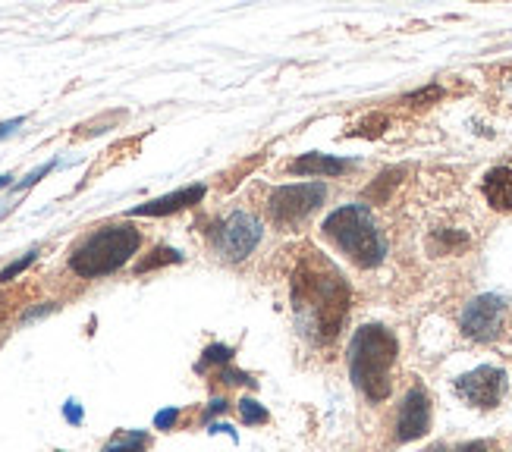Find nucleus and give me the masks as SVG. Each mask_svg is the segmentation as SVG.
<instances>
[{
    "label": "nucleus",
    "instance_id": "20e7f679",
    "mask_svg": "<svg viewBox=\"0 0 512 452\" xmlns=\"http://www.w3.org/2000/svg\"><path fill=\"white\" fill-rule=\"evenodd\" d=\"M296 305L311 308V318L324 339L337 336L346 308H349V289L337 277V270L327 267V274L321 277L318 270H302L296 280Z\"/></svg>",
    "mask_w": 512,
    "mask_h": 452
},
{
    "label": "nucleus",
    "instance_id": "9d476101",
    "mask_svg": "<svg viewBox=\"0 0 512 452\" xmlns=\"http://www.w3.org/2000/svg\"><path fill=\"white\" fill-rule=\"evenodd\" d=\"M205 198V186H192V189H180L173 195H164V198H154L148 205H139L132 214H142V217H158V214H173L186 205H195V201Z\"/></svg>",
    "mask_w": 512,
    "mask_h": 452
},
{
    "label": "nucleus",
    "instance_id": "dca6fc26",
    "mask_svg": "<svg viewBox=\"0 0 512 452\" xmlns=\"http://www.w3.org/2000/svg\"><path fill=\"white\" fill-rule=\"evenodd\" d=\"M35 258H38V252H29L26 258H19L16 264H10V267L4 270V274H0V283H10V280H13L16 274H22V270H26V267H29V264L35 261Z\"/></svg>",
    "mask_w": 512,
    "mask_h": 452
},
{
    "label": "nucleus",
    "instance_id": "9b49d317",
    "mask_svg": "<svg viewBox=\"0 0 512 452\" xmlns=\"http://www.w3.org/2000/svg\"><path fill=\"white\" fill-rule=\"evenodd\" d=\"M484 195L497 211H512V164H503L487 173Z\"/></svg>",
    "mask_w": 512,
    "mask_h": 452
},
{
    "label": "nucleus",
    "instance_id": "423d86ee",
    "mask_svg": "<svg viewBox=\"0 0 512 452\" xmlns=\"http://www.w3.org/2000/svg\"><path fill=\"white\" fill-rule=\"evenodd\" d=\"M258 242H261V223L246 211L230 214L224 220V226H220V236H217L220 252H224V258H230V261L252 255Z\"/></svg>",
    "mask_w": 512,
    "mask_h": 452
},
{
    "label": "nucleus",
    "instance_id": "f8f14e48",
    "mask_svg": "<svg viewBox=\"0 0 512 452\" xmlns=\"http://www.w3.org/2000/svg\"><path fill=\"white\" fill-rule=\"evenodd\" d=\"M349 164L346 161H337V157H327V154H305L293 164V173L299 176H337L343 173Z\"/></svg>",
    "mask_w": 512,
    "mask_h": 452
},
{
    "label": "nucleus",
    "instance_id": "4468645a",
    "mask_svg": "<svg viewBox=\"0 0 512 452\" xmlns=\"http://www.w3.org/2000/svg\"><path fill=\"white\" fill-rule=\"evenodd\" d=\"M239 415H242V421H246V424H264L267 421V412L261 409L255 399H242L239 402Z\"/></svg>",
    "mask_w": 512,
    "mask_h": 452
},
{
    "label": "nucleus",
    "instance_id": "ddd939ff",
    "mask_svg": "<svg viewBox=\"0 0 512 452\" xmlns=\"http://www.w3.org/2000/svg\"><path fill=\"white\" fill-rule=\"evenodd\" d=\"M145 434H120L117 440H110L104 452H142L145 449Z\"/></svg>",
    "mask_w": 512,
    "mask_h": 452
},
{
    "label": "nucleus",
    "instance_id": "1a4fd4ad",
    "mask_svg": "<svg viewBox=\"0 0 512 452\" xmlns=\"http://www.w3.org/2000/svg\"><path fill=\"white\" fill-rule=\"evenodd\" d=\"M431 427V399L421 387H412L409 396L399 405V418H396V440H415Z\"/></svg>",
    "mask_w": 512,
    "mask_h": 452
},
{
    "label": "nucleus",
    "instance_id": "6e6552de",
    "mask_svg": "<svg viewBox=\"0 0 512 452\" xmlns=\"http://www.w3.org/2000/svg\"><path fill=\"white\" fill-rule=\"evenodd\" d=\"M503 311H506L503 299H497V296H478L462 314L465 336L481 339V343L494 339L500 333V324H503Z\"/></svg>",
    "mask_w": 512,
    "mask_h": 452
},
{
    "label": "nucleus",
    "instance_id": "2eb2a0df",
    "mask_svg": "<svg viewBox=\"0 0 512 452\" xmlns=\"http://www.w3.org/2000/svg\"><path fill=\"white\" fill-rule=\"evenodd\" d=\"M151 255H154V258H148V261L139 264V274H145V270L158 267V264H176V261H180V255L170 252V248H158V252H151Z\"/></svg>",
    "mask_w": 512,
    "mask_h": 452
},
{
    "label": "nucleus",
    "instance_id": "6ab92c4d",
    "mask_svg": "<svg viewBox=\"0 0 512 452\" xmlns=\"http://www.w3.org/2000/svg\"><path fill=\"white\" fill-rule=\"evenodd\" d=\"M66 418H70L73 424H79L82 412H79V405H76V402H70V405H66Z\"/></svg>",
    "mask_w": 512,
    "mask_h": 452
},
{
    "label": "nucleus",
    "instance_id": "0eeeda50",
    "mask_svg": "<svg viewBox=\"0 0 512 452\" xmlns=\"http://www.w3.org/2000/svg\"><path fill=\"white\" fill-rule=\"evenodd\" d=\"M503 390H506V374L500 368H478L456 380V393L469 405H475V409H494L503 399Z\"/></svg>",
    "mask_w": 512,
    "mask_h": 452
},
{
    "label": "nucleus",
    "instance_id": "a211bd4d",
    "mask_svg": "<svg viewBox=\"0 0 512 452\" xmlns=\"http://www.w3.org/2000/svg\"><path fill=\"white\" fill-rule=\"evenodd\" d=\"M453 452H494L491 443H469V446H456Z\"/></svg>",
    "mask_w": 512,
    "mask_h": 452
},
{
    "label": "nucleus",
    "instance_id": "f03ea898",
    "mask_svg": "<svg viewBox=\"0 0 512 452\" xmlns=\"http://www.w3.org/2000/svg\"><path fill=\"white\" fill-rule=\"evenodd\" d=\"M139 245H142V236L136 226H126V223L101 226L98 233H92L76 245V252L70 255V267H73V274L85 280L114 274V270H120L139 252Z\"/></svg>",
    "mask_w": 512,
    "mask_h": 452
},
{
    "label": "nucleus",
    "instance_id": "f257e3e1",
    "mask_svg": "<svg viewBox=\"0 0 512 452\" xmlns=\"http://www.w3.org/2000/svg\"><path fill=\"white\" fill-rule=\"evenodd\" d=\"M396 361V339L384 327H362L349 346V374L371 402L390 396V368Z\"/></svg>",
    "mask_w": 512,
    "mask_h": 452
},
{
    "label": "nucleus",
    "instance_id": "412c9836",
    "mask_svg": "<svg viewBox=\"0 0 512 452\" xmlns=\"http://www.w3.org/2000/svg\"><path fill=\"white\" fill-rule=\"evenodd\" d=\"M7 183H10V176H0V189H4Z\"/></svg>",
    "mask_w": 512,
    "mask_h": 452
},
{
    "label": "nucleus",
    "instance_id": "aec40b11",
    "mask_svg": "<svg viewBox=\"0 0 512 452\" xmlns=\"http://www.w3.org/2000/svg\"><path fill=\"white\" fill-rule=\"evenodd\" d=\"M22 120H16V123H4V126H0V135H7V132H13L16 126H19Z\"/></svg>",
    "mask_w": 512,
    "mask_h": 452
},
{
    "label": "nucleus",
    "instance_id": "7ed1b4c3",
    "mask_svg": "<svg viewBox=\"0 0 512 452\" xmlns=\"http://www.w3.org/2000/svg\"><path fill=\"white\" fill-rule=\"evenodd\" d=\"M324 233L359 267H377L387 255V239L365 205H346L324 220Z\"/></svg>",
    "mask_w": 512,
    "mask_h": 452
},
{
    "label": "nucleus",
    "instance_id": "39448f33",
    "mask_svg": "<svg viewBox=\"0 0 512 452\" xmlns=\"http://www.w3.org/2000/svg\"><path fill=\"white\" fill-rule=\"evenodd\" d=\"M324 201V186L321 183H302V186H283L267 201V211L277 226H293L305 220L311 211Z\"/></svg>",
    "mask_w": 512,
    "mask_h": 452
},
{
    "label": "nucleus",
    "instance_id": "f3484780",
    "mask_svg": "<svg viewBox=\"0 0 512 452\" xmlns=\"http://www.w3.org/2000/svg\"><path fill=\"white\" fill-rule=\"evenodd\" d=\"M176 418H180V412H176V409H167V412H161L158 418H154V424H158L161 431H167V427H173V424H176Z\"/></svg>",
    "mask_w": 512,
    "mask_h": 452
}]
</instances>
